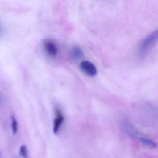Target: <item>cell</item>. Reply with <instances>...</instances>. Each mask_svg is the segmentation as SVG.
<instances>
[{
  "label": "cell",
  "mask_w": 158,
  "mask_h": 158,
  "mask_svg": "<svg viewBox=\"0 0 158 158\" xmlns=\"http://www.w3.org/2000/svg\"><path fill=\"white\" fill-rule=\"evenodd\" d=\"M43 46L45 51L49 56L56 57L58 55V48L57 45L52 40H46L43 42Z\"/></svg>",
  "instance_id": "3"
},
{
  "label": "cell",
  "mask_w": 158,
  "mask_h": 158,
  "mask_svg": "<svg viewBox=\"0 0 158 158\" xmlns=\"http://www.w3.org/2000/svg\"><path fill=\"white\" fill-rule=\"evenodd\" d=\"M158 39V31H153L143 40L139 50V55L140 58H144L149 51Z\"/></svg>",
  "instance_id": "1"
},
{
  "label": "cell",
  "mask_w": 158,
  "mask_h": 158,
  "mask_svg": "<svg viewBox=\"0 0 158 158\" xmlns=\"http://www.w3.org/2000/svg\"><path fill=\"white\" fill-rule=\"evenodd\" d=\"M71 55L74 60H79L84 56V52L78 46H74L71 51Z\"/></svg>",
  "instance_id": "5"
},
{
  "label": "cell",
  "mask_w": 158,
  "mask_h": 158,
  "mask_svg": "<svg viewBox=\"0 0 158 158\" xmlns=\"http://www.w3.org/2000/svg\"><path fill=\"white\" fill-rule=\"evenodd\" d=\"M11 127L13 133L15 135L18 131V123L16 121V118L13 115L11 117Z\"/></svg>",
  "instance_id": "7"
},
{
  "label": "cell",
  "mask_w": 158,
  "mask_h": 158,
  "mask_svg": "<svg viewBox=\"0 0 158 158\" xmlns=\"http://www.w3.org/2000/svg\"><path fill=\"white\" fill-rule=\"evenodd\" d=\"M139 139L141 142V143L144 144L147 147L151 148H155L157 147V144L156 143L147 138L144 137H139Z\"/></svg>",
  "instance_id": "6"
},
{
  "label": "cell",
  "mask_w": 158,
  "mask_h": 158,
  "mask_svg": "<svg viewBox=\"0 0 158 158\" xmlns=\"http://www.w3.org/2000/svg\"><path fill=\"white\" fill-rule=\"evenodd\" d=\"M56 117L53 122V131L55 134H57L64 121V118L62 113L59 108H56L55 110Z\"/></svg>",
  "instance_id": "4"
},
{
  "label": "cell",
  "mask_w": 158,
  "mask_h": 158,
  "mask_svg": "<svg viewBox=\"0 0 158 158\" xmlns=\"http://www.w3.org/2000/svg\"><path fill=\"white\" fill-rule=\"evenodd\" d=\"M81 70L87 75L94 77L97 74V69L96 66L90 62L84 61L80 64Z\"/></svg>",
  "instance_id": "2"
},
{
  "label": "cell",
  "mask_w": 158,
  "mask_h": 158,
  "mask_svg": "<svg viewBox=\"0 0 158 158\" xmlns=\"http://www.w3.org/2000/svg\"><path fill=\"white\" fill-rule=\"evenodd\" d=\"M4 29L3 25L0 23V37L2 36L4 34Z\"/></svg>",
  "instance_id": "9"
},
{
  "label": "cell",
  "mask_w": 158,
  "mask_h": 158,
  "mask_svg": "<svg viewBox=\"0 0 158 158\" xmlns=\"http://www.w3.org/2000/svg\"><path fill=\"white\" fill-rule=\"evenodd\" d=\"M20 154L23 158H28V151L27 148L25 145H22L20 149Z\"/></svg>",
  "instance_id": "8"
}]
</instances>
